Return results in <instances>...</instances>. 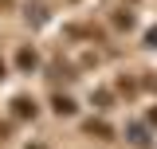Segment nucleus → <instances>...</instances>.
Returning a JSON list of instances; mask_svg holds the SVG:
<instances>
[{"label":"nucleus","instance_id":"obj_3","mask_svg":"<svg viewBox=\"0 0 157 149\" xmlns=\"http://www.w3.org/2000/svg\"><path fill=\"white\" fill-rule=\"evenodd\" d=\"M51 106H55V114H75V102H71L67 94H55V102H51Z\"/></svg>","mask_w":157,"mask_h":149},{"label":"nucleus","instance_id":"obj_1","mask_svg":"<svg viewBox=\"0 0 157 149\" xmlns=\"http://www.w3.org/2000/svg\"><path fill=\"white\" fill-rule=\"evenodd\" d=\"M12 114H16V118H36V102H32V98H16V102H12Z\"/></svg>","mask_w":157,"mask_h":149},{"label":"nucleus","instance_id":"obj_5","mask_svg":"<svg viewBox=\"0 0 157 149\" xmlns=\"http://www.w3.org/2000/svg\"><path fill=\"white\" fill-rule=\"evenodd\" d=\"M20 67H24V71H28V67H36V51H28V47H24V51H20Z\"/></svg>","mask_w":157,"mask_h":149},{"label":"nucleus","instance_id":"obj_10","mask_svg":"<svg viewBox=\"0 0 157 149\" xmlns=\"http://www.w3.org/2000/svg\"><path fill=\"white\" fill-rule=\"evenodd\" d=\"M28 149H43V145H28Z\"/></svg>","mask_w":157,"mask_h":149},{"label":"nucleus","instance_id":"obj_2","mask_svg":"<svg viewBox=\"0 0 157 149\" xmlns=\"http://www.w3.org/2000/svg\"><path fill=\"white\" fill-rule=\"evenodd\" d=\"M86 133H90V137H102V141H106V137H114V130H110L106 122H86Z\"/></svg>","mask_w":157,"mask_h":149},{"label":"nucleus","instance_id":"obj_6","mask_svg":"<svg viewBox=\"0 0 157 149\" xmlns=\"http://www.w3.org/2000/svg\"><path fill=\"white\" fill-rule=\"evenodd\" d=\"M114 24H118V28H134V12H118Z\"/></svg>","mask_w":157,"mask_h":149},{"label":"nucleus","instance_id":"obj_8","mask_svg":"<svg viewBox=\"0 0 157 149\" xmlns=\"http://www.w3.org/2000/svg\"><path fill=\"white\" fill-rule=\"evenodd\" d=\"M149 122H153V126H157V106H153V110H149Z\"/></svg>","mask_w":157,"mask_h":149},{"label":"nucleus","instance_id":"obj_4","mask_svg":"<svg viewBox=\"0 0 157 149\" xmlns=\"http://www.w3.org/2000/svg\"><path fill=\"white\" fill-rule=\"evenodd\" d=\"M130 141H134L137 149H145V145H149V137H145V130H141V126H130Z\"/></svg>","mask_w":157,"mask_h":149},{"label":"nucleus","instance_id":"obj_7","mask_svg":"<svg viewBox=\"0 0 157 149\" xmlns=\"http://www.w3.org/2000/svg\"><path fill=\"white\" fill-rule=\"evenodd\" d=\"M145 47H157V28H149V32H145Z\"/></svg>","mask_w":157,"mask_h":149},{"label":"nucleus","instance_id":"obj_9","mask_svg":"<svg viewBox=\"0 0 157 149\" xmlns=\"http://www.w3.org/2000/svg\"><path fill=\"white\" fill-rule=\"evenodd\" d=\"M0 78H4V63H0Z\"/></svg>","mask_w":157,"mask_h":149}]
</instances>
